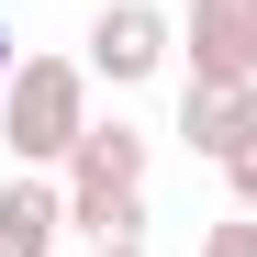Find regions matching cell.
Instances as JSON below:
<instances>
[{"instance_id":"1","label":"cell","mask_w":257,"mask_h":257,"mask_svg":"<svg viewBox=\"0 0 257 257\" xmlns=\"http://www.w3.org/2000/svg\"><path fill=\"white\" fill-rule=\"evenodd\" d=\"M78 135H90V56H23L12 90H0V146H12V168H56L78 157Z\"/></svg>"},{"instance_id":"2","label":"cell","mask_w":257,"mask_h":257,"mask_svg":"<svg viewBox=\"0 0 257 257\" xmlns=\"http://www.w3.org/2000/svg\"><path fill=\"white\" fill-rule=\"evenodd\" d=\"M146 168H157V146L135 135V123H90L78 157L56 168V190H67V235H90V246L146 235Z\"/></svg>"},{"instance_id":"3","label":"cell","mask_w":257,"mask_h":257,"mask_svg":"<svg viewBox=\"0 0 257 257\" xmlns=\"http://www.w3.org/2000/svg\"><path fill=\"white\" fill-rule=\"evenodd\" d=\"M168 56H179V12H157V0H101L90 12V78L135 90V78H157Z\"/></svg>"},{"instance_id":"4","label":"cell","mask_w":257,"mask_h":257,"mask_svg":"<svg viewBox=\"0 0 257 257\" xmlns=\"http://www.w3.org/2000/svg\"><path fill=\"white\" fill-rule=\"evenodd\" d=\"M179 146L212 157V168H235L257 146V78H190L179 90Z\"/></svg>"},{"instance_id":"5","label":"cell","mask_w":257,"mask_h":257,"mask_svg":"<svg viewBox=\"0 0 257 257\" xmlns=\"http://www.w3.org/2000/svg\"><path fill=\"white\" fill-rule=\"evenodd\" d=\"M190 78H257V0H179Z\"/></svg>"},{"instance_id":"6","label":"cell","mask_w":257,"mask_h":257,"mask_svg":"<svg viewBox=\"0 0 257 257\" xmlns=\"http://www.w3.org/2000/svg\"><path fill=\"white\" fill-rule=\"evenodd\" d=\"M67 246V190L45 168H12L0 179V257H56Z\"/></svg>"},{"instance_id":"7","label":"cell","mask_w":257,"mask_h":257,"mask_svg":"<svg viewBox=\"0 0 257 257\" xmlns=\"http://www.w3.org/2000/svg\"><path fill=\"white\" fill-rule=\"evenodd\" d=\"M201 257H257V212H224V224H201Z\"/></svg>"},{"instance_id":"8","label":"cell","mask_w":257,"mask_h":257,"mask_svg":"<svg viewBox=\"0 0 257 257\" xmlns=\"http://www.w3.org/2000/svg\"><path fill=\"white\" fill-rule=\"evenodd\" d=\"M224 190H235V212H257V146H246V157L224 168Z\"/></svg>"},{"instance_id":"9","label":"cell","mask_w":257,"mask_h":257,"mask_svg":"<svg viewBox=\"0 0 257 257\" xmlns=\"http://www.w3.org/2000/svg\"><path fill=\"white\" fill-rule=\"evenodd\" d=\"M12 67H23V45H12V23H0V90H12Z\"/></svg>"}]
</instances>
